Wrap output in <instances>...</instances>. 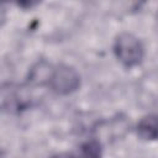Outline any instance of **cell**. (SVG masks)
Returning a JSON list of instances; mask_svg holds the SVG:
<instances>
[{
	"label": "cell",
	"mask_w": 158,
	"mask_h": 158,
	"mask_svg": "<svg viewBox=\"0 0 158 158\" xmlns=\"http://www.w3.org/2000/svg\"><path fill=\"white\" fill-rule=\"evenodd\" d=\"M114 52L116 58L126 68L138 65L143 59V44L132 33H120L114 43Z\"/></svg>",
	"instance_id": "6da1fadb"
},
{
	"label": "cell",
	"mask_w": 158,
	"mask_h": 158,
	"mask_svg": "<svg viewBox=\"0 0 158 158\" xmlns=\"http://www.w3.org/2000/svg\"><path fill=\"white\" fill-rule=\"evenodd\" d=\"M84 156H90V157H96L100 154V144L95 141H90L86 142L83 147H81Z\"/></svg>",
	"instance_id": "277c9868"
},
{
	"label": "cell",
	"mask_w": 158,
	"mask_h": 158,
	"mask_svg": "<svg viewBox=\"0 0 158 158\" xmlns=\"http://www.w3.org/2000/svg\"><path fill=\"white\" fill-rule=\"evenodd\" d=\"M137 133L144 141L158 139V115L149 114L143 116L137 125Z\"/></svg>",
	"instance_id": "3957f363"
},
{
	"label": "cell",
	"mask_w": 158,
	"mask_h": 158,
	"mask_svg": "<svg viewBox=\"0 0 158 158\" xmlns=\"http://www.w3.org/2000/svg\"><path fill=\"white\" fill-rule=\"evenodd\" d=\"M47 84L54 93L59 95H68L79 88L80 75L74 68L65 64H59L51 69Z\"/></svg>",
	"instance_id": "7a4b0ae2"
},
{
	"label": "cell",
	"mask_w": 158,
	"mask_h": 158,
	"mask_svg": "<svg viewBox=\"0 0 158 158\" xmlns=\"http://www.w3.org/2000/svg\"><path fill=\"white\" fill-rule=\"evenodd\" d=\"M41 0H16V4L22 9H31L40 4Z\"/></svg>",
	"instance_id": "5b68a950"
}]
</instances>
